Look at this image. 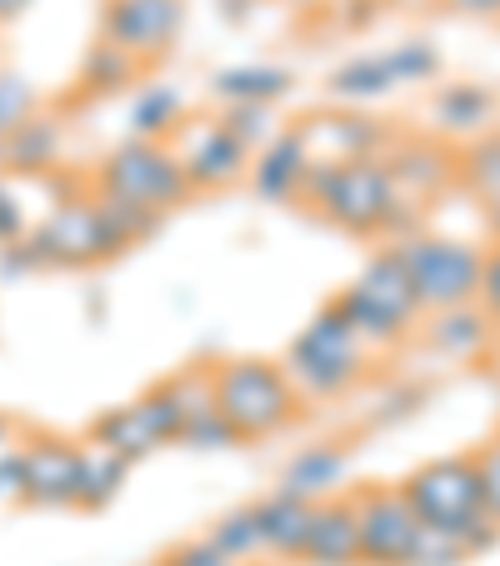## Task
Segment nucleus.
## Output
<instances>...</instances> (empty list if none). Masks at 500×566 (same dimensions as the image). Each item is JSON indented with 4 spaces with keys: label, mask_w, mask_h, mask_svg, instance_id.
Wrapping results in <instances>:
<instances>
[{
    "label": "nucleus",
    "mask_w": 500,
    "mask_h": 566,
    "mask_svg": "<svg viewBox=\"0 0 500 566\" xmlns=\"http://www.w3.org/2000/svg\"><path fill=\"white\" fill-rule=\"evenodd\" d=\"M181 130H185V146L175 156L185 166L191 191H225V186L251 176V150L221 120H195V126H181Z\"/></svg>",
    "instance_id": "obj_12"
},
{
    "label": "nucleus",
    "mask_w": 500,
    "mask_h": 566,
    "mask_svg": "<svg viewBox=\"0 0 500 566\" xmlns=\"http://www.w3.org/2000/svg\"><path fill=\"white\" fill-rule=\"evenodd\" d=\"M96 201V216H100V226H106V235L116 241L120 251H130V247H140V241H150V235L166 226V216L160 211H146V206H130V201H116V196H91Z\"/></svg>",
    "instance_id": "obj_29"
},
{
    "label": "nucleus",
    "mask_w": 500,
    "mask_h": 566,
    "mask_svg": "<svg viewBox=\"0 0 500 566\" xmlns=\"http://www.w3.org/2000/svg\"><path fill=\"white\" fill-rule=\"evenodd\" d=\"M345 481H351V451L341 441H316L286 461L276 492L300 496V502H330V496H345Z\"/></svg>",
    "instance_id": "obj_14"
},
{
    "label": "nucleus",
    "mask_w": 500,
    "mask_h": 566,
    "mask_svg": "<svg viewBox=\"0 0 500 566\" xmlns=\"http://www.w3.org/2000/svg\"><path fill=\"white\" fill-rule=\"evenodd\" d=\"M221 126L241 140L251 156H256L266 140L280 136V120H276V106H225L221 111Z\"/></svg>",
    "instance_id": "obj_34"
},
{
    "label": "nucleus",
    "mask_w": 500,
    "mask_h": 566,
    "mask_svg": "<svg viewBox=\"0 0 500 566\" xmlns=\"http://www.w3.org/2000/svg\"><path fill=\"white\" fill-rule=\"evenodd\" d=\"M470 461H476V476H480V502H486V512L500 522V441L480 447Z\"/></svg>",
    "instance_id": "obj_40"
},
{
    "label": "nucleus",
    "mask_w": 500,
    "mask_h": 566,
    "mask_svg": "<svg viewBox=\"0 0 500 566\" xmlns=\"http://www.w3.org/2000/svg\"><path fill=\"white\" fill-rule=\"evenodd\" d=\"M421 216H426V206H421V201H411V196H395V206H391V216H385L381 235H395V241H405V235L421 231Z\"/></svg>",
    "instance_id": "obj_44"
},
{
    "label": "nucleus",
    "mask_w": 500,
    "mask_h": 566,
    "mask_svg": "<svg viewBox=\"0 0 500 566\" xmlns=\"http://www.w3.org/2000/svg\"><path fill=\"white\" fill-rule=\"evenodd\" d=\"M21 467H25V506H41V512H65L75 506V471H81V441L65 437H25L21 447Z\"/></svg>",
    "instance_id": "obj_10"
},
{
    "label": "nucleus",
    "mask_w": 500,
    "mask_h": 566,
    "mask_svg": "<svg viewBox=\"0 0 500 566\" xmlns=\"http://www.w3.org/2000/svg\"><path fill=\"white\" fill-rule=\"evenodd\" d=\"M496 441H500V437H496Z\"/></svg>",
    "instance_id": "obj_53"
},
{
    "label": "nucleus",
    "mask_w": 500,
    "mask_h": 566,
    "mask_svg": "<svg viewBox=\"0 0 500 566\" xmlns=\"http://www.w3.org/2000/svg\"><path fill=\"white\" fill-rule=\"evenodd\" d=\"M486 216H490V231H496V241H500V201H490Z\"/></svg>",
    "instance_id": "obj_51"
},
{
    "label": "nucleus",
    "mask_w": 500,
    "mask_h": 566,
    "mask_svg": "<svg viewBox=\"0 0 500 566\" xmlns=\"http://www.w3.org/2000/svg\"><path fill=\"white\" fill-rule=\"evenodd\" d=\"M306 166H310V150L300 140V130H280L276 140L251 156V191L270 206H286L300 196V181H306Z\"/></svg>",
    "instance_id": "obj_15"
},
{
    "label": "nucleus",
    "mask_w": 500,
    "mask_h": 566,
    "mask_svg": "<svg viewBox=\"0 0 500 566\" xmlns=\"http://www.w3.org/2000/svg\"><path fill=\"white\" fill-rule=\"evenodd\" d=\"M296 91V71L286 65H225L211 75V96L225 106H276Z\"/></svg>",
    "instance_id": "obj_18"
},
{
    "label": "nucleus",
    "mask_w": 500,
    "mask_h": 566,
    "mask_svg": "<svg viewBox=\"0 0 500 566\" xmlns=\"http://www.w3.org/2000/svg\"><path fill=\"white\" fill-rule=\"evenodd\" d=\"M0 176H6V140H0Z\"/></svg>",
    "instance_id": "obj_52"
},
{
    "label": "nucleus",
    "mask_w": 500,
    "mask_h": 566,
    "mask_svg": "<svg viewBox=\"0 0 500 566\" xmlns=\"http://www.w3.org/2000/svg\"><path fill=\"white\" fill-rule=\"evenodd\" d=\"M61 150H65V126L41 111V116H31L15 136H6V171L51 176V171H61Z\"/></svg>",
    "instance_id": "obj_20"
},
{
    "label": "nucleus",
    "mask_w": 500,
    "mask_h": 566,
    "mask_svg": "<svg viewBox=\"0 0 500 566\" xmlns=\"http://www.w3.org/2000/svg\"><path fill=\"white\" fill-rule=\"evenodd\" d=\"M450 11L460 15H480V21H500V0H446Z\"/></svg>",
    "instance_id": "obj_47"
},
{
    "label": "nucleus",
    "mask_w": 500,
    "mask_h": 566,
    "mask_svg": "<svg viewBox=\"0 0 500 566\" xmlns=\"http://www.w3.org/2000/svg\"><path fill=\"white\" fill-rule=\"evenodd\" d=\"M181 447H191V451H231V447H241V437H235V427L221 417V411H205V417L185 421Z\"/></svg>",
    "instance_id": "obj_38"
},
{
    "label": "nucleus",
    "mask_w": 500,
    "mask_h": 566,
    "mask_svg": "<svg viewBox=\"0 0 500 566\" xmlns=\"http://www.w3.org/2000/svg\"><path fill=\"white\" fill-rule=\"evenodd\" d=\"M381 21V0H345L341 6V25L345 31H365V25Z\"/></svg>",
    "instance_id": "obj_46"
},
{
    "label": "nucleus",
    "mask_w": 500,
    "mask_h": 566,
    "mask_svg": "<svg viewBox=\"0 0 500 566\" xmlns=\"http://www.w3.org/2000/svg\"><path fill=\"white\" fill-rule=\"evenodd\" d=\"M96 191L130 206H146V211H160V216H171L175 206H185L195 196L191 181H185L181 156L171 146H160V140H126V146H116L100 160Z\"/></svg>",
    "instance_id": "obj_4"
},
{
    "label": "nucleus",
    "mask_w": 500,
    "mask_h": 566,
    "mask_svg": "<svg viewBox=\"0 0 500 566\" xmlns=\"http://www.w3.org/2000/svg\"><path fill=\"white\" fill-rule=\"evenodd\" d=\"M336 306H341V316L351 321V332L361 336L371 352H391V346H401L405 336H411V326H401L385 306H375L361 286H345L341 296H336Z\"/></svg>",
    "instance_id": "obj_27"
},
{
    "label": "nucleus",
    "mask_w": 500,
    "mask_h": 566,
    "mask_svg": "<svg viewBox=\"0 0 500 566\" xmlns=\"http://www.w3.org/2000/svg\"><path fill=\"white\" fill-rule=\"evenodd\" d=\"M401 496L411 502V512L421 516V526H440L456 532L460 522H470L476 512H486L480 502V476L470 457H436L421 471L401 481Z\"/></svg>",
    "instance_id": "obj_7"
},
{
    "label": "nucleus",
    "mask_w": 500,
    "mask_h": 566,
    "mask_svg": "<svg viewBox=\"0 0 500 566\" xmlns=\"http://www.w3.org/2000/svg\"><path fill=\"white\" fill-rule=\"evenodd\" d=\"M41 91L31 86V75L15 65H0V140L15 136L31 116H41Z\"/></svg>",
    "instance_id": "obj_32"
},
{
    "label": "nucleus",
    "mask_w": 500,
    "mask_h": 566,
    "mask_svg": "<svg viewBox=\"0 0 500 566\" xmlns=\"http://www.w3.org/2000/svg\"><path fill=\"white\" fill-rule=\"evenodd\" d=\"M421 407H426V391H421V386H395V391L381 396V407L371 411V427H395V421H411Z\"/></svg>",
    "instance_id": "obj_39"
},
{
    "label": "nucleus",
    "mask_w": 500,
    "mask_h": 566,
    "mask_svg": "<svg viewBox=\"0 0 500 566\" xmlns=\"http://www.w3.org/2000/svg\"><path fill=\"white\" fill-rule=\"evenodd\" d=\"M496 91L480 86V81H456V86H440L436 91V126L446 136H480V130L496 120Z\"/></svg>",
    "instance_id": "obj_24"
},
{
    "label": "nucleus",
    "mask_w": 500,
    "mask_h": 566,
    "mask_svg": "<svg viewBox=\"0 0 500 566\" xmlns=\"http://www.w3.org/2000/svg\"><path fill=\"white\" fill-rule=\"evenodd\" d=\"M355 526H361V562L365 566H405L415 536H421V516L401 496V486H361L351 492Z\"/></svg>",
    "instance_id": "obj_8"
},
{
    "label": "nucleus",
    "mask_w": 500,
    "mask_h": 566,
    "mask_svg": "<svg viewBox=\"0 0 500 566\" xmlns=\"http://www.w3.org/2000/svg\"><path fill=\"white\" fill-rule=\"evenodd\" d=\"M300 562H310V566H361V526H355L351 496L316 502L310 536H306V556H300Z\"/></svg>",
    "instance_id": "obj_16"
},
{
    "label": "nucleus",
    "mask_w": 500,
    "mask_h": 566,
    "mask_svg": "<svg viewBox=\"0 0 500 566\" xmlns=\"http://www.w3.org/2000/svg\"><path fill=\"white\" fill-rule=\"evenodd\" d=\"M185 126V96L171 81H140L130 101V140H166Z\"/></svg>",
    "instance_id": "obj_22"
},
{
    "label": "nucleus",
    "mask_w": 500,
    "mask_h": 566,
    "mask_svg": "<svg viewBox=\"0 0 500 566\" xmlns=\"http://www.w3.org/2000/svg\"><path fill=\"white\" fill-rule=\"evenodd\" d=\"M330 96L336 101H381V96H391L395 91V75H391V65H385V55H355V61H345V65H336L330 71Z\"/></svg>",
    "instance_id": "obj_28"
},
{
    "label": "nucleus",
    "mask_w": 500,
    "mask_h": 566,
    "mask_svg": "<svg viewBox=\"0 0 500 566\" xmlns=\"http://www.w3.org/2000/svg\"><path fill=\"white\" fill-rule=\"evenodd\" d=\"M31 231L25 226V206L21 196H15V186L0 176V247H11V241H21V235Z\"/></svg>",
    "instance_id": "obj_41"
},
{
    "label": "nucleus",
    "mask_w": 500,
    "mask_h": 566,
    "mask_svg": "<svg viewBox=\"0 0 500 566\" xmlns=\"http://www.w3.org/2000/svg\"><path fill=\"white\" fill-rule=\"evenodd\" d=\"M466 562H470L466 546L450 532H440V526H421L411 556H405V566H466Z\"/></svg>",
    "instance_id": "obj_36"
},
{
    "label": "nucleus",
    "mask_w": 500,
    "mask_h": 566,
    "mask_svg": "<svg viewBox=\"0 0 500 566\" xmlns=\"http://www.w3.org/2000/svg\"><path fill=\"white\" fill-rule=\"evenodd\" d=\"M215 411L231 421L241 441L280 437L300 417V391L290 386L280 361L235 356V361L215 366Z\"/></svg>",
    "instance_id": "obj_2"
},
{
    "label": "nucleus",
    "mask_w": 500,
    "mask_h": 566,
    "mask_svg": "<svg viewBox=\"0 0 500 566\" xmlns=\"http://www.w3.org/2000/svg\"><path fill=\"white\" fill-rule=\"evenodd\" d=\"M300 140H306L310 160H371V156H385L391 146V126L375 116H355V111H316L310 120H300Z\"/></svg>",
    "instance_id": "obj_11"
},
{
    "label": "nucleus",
    "mask_w": 500,
    "mask_h": 566,
    "mask_svg": "<svg viewBox=\"0 0 500 566\" xmlns=\"http://www.w3.org/2000/svg\"><path fill=\"white\" fill-rule=\"evenodd\" d=\"M25 496V467H21V451L0 461V502H21Z\"/></svg>",
    "instance_id": "obj_45"
},
{
    "label": "nucleus",
    "mask_w": 500,
    "mask_h": 566,
    "mask_svg": "<svg viewBox=\"0 0 500 566\" xmlns=\"http://www.w3.org/2000/svg\"><path fill=\"white\" fill-rule=\"evenodd\" d=\"M35 0H0V25H11V21H21L25 11H31Z\"/></svg>",
    "instance_id": "obj_49"
},
{
    "label": "nucleus",
    "mask_w": 500,
    "mask_h": 566,
    "mask_svg": "<svg viewBox=\"0 0 500 566\" xmlns=\"http://www.w3.org/2000/svg\"><path fill=\"white\" fill-rule=\"evenodd\" d=\"M395 181L385 171V160H310L306 181H300V201H310L330 226H341L351 235H381L385 216L395 206Z\"/></svg>",
    "instance_id": "obj_3"
},
{
    "label": "nucleus",
    "mask_w": 500,
    "mask_h": 566,
    "mask_svg": "<svg viewBox=\"0 0 500 566\" xmlns=\"http://www.w3.org/2000/svg\"><path fill=\"white\" fill-rule=\"evenodd\" d=\"M496 321L470 301V306H450V311H430V326H426V346L450 361H476L496 346Z\"/></svg>",
    "instance_id": "obj_17"
},
{
    "label": "nucleus",
    "mask_w": 500,
    "mask_h": 566,
    "mask_svg": "<svg viewBox=\"0 0 500 566\" xmlns=\"http://www.w3.org/2000/svg\"><path fill=\"white\" fill-rule=\"evenodd\" d=\"M130 476V461L116 451L96 447V441H81V471H75V512H106L120 496Z\"/></svg>",
    "instance_id": "obj_23"
},
{
    "label": "nucleus",
    "mask_w": 500,
    "mask_h": 566,
    "mask_svg": "<svg viewBox=\"0 0 500 566\" xmlns=\"http://www.w3.org/2000/svg\"><path fill=\"white\" fill-rule=\"evenodd\" d=\"M456 176L466 181L470 196H480V201H500V130H486V136H476L466 150L456 156Z\"/></svg>",
    "instance_id": "obj_30"
},
{
    "label": "nucleus",
    "mask_w": 500,
    "mask_h": 566,
    "mask_svg": "<svg viewBox=\"0 0 500 566\" xmlns=\"http://www.w3.org/2000/svg\"><path fill=\"white\" fill-rule=\"evenodd\" d=\"M395 256H401L405 276L415 286L421 311H450V306H470L480 291V261L486 251L470 247V241H450V235H426L415 231L405 241H395Z\"/></svg>",
    "instance_id": "obj_5"
},
{
    "label": "nucleus",
    "mask_w": 500,
    "mask_h": 566,
    "mask_svg": "<svg viewBox=\"0 0 500 566\" xmlns=\"http://www.w3.org/2000/svg\"><path fill=\"white\" fill-rule=\"evenodd\" d=\"M166 386L175 391V401H181V417H185V421H195V417H205V411H215V366H191V371L171 376ZM181 431H185V427H181Z\"/></svg>",
    "instance_id": "obj_35"
},
{
    "label": "nucleus",
    "mask_w": 500,
    "mask_h": 566,
    "mask_svg": "<svg viewBox=\"0 0 500 566\" xmlns=\"http://www.w3.org/2000/svg\"><path fill=\"white\" fill-rule=\"evenodd\" d=\"M205 542H211L221 556H231L235 566L251 562V556H260L266 546H260V516H256V506H235V512H225L221 522L205 532Z\"/></svg>",
    "instance_id": "obj_31"
},
{
    "label": "nucleus",
    "mask_w": 500,
    "mask_h": 566,
    "mask_svg": "<svg viewBox=\"0 0 500 566\" xmlns=\"http://www.w3.org/2000/svg\"><path fill=\"white\" fill-rule=\"evenodd\" d=\"M476 306L486 311V316L500 326V247H496V251H486V261H480V291H476Z\"/></svg>",
    "instance_id": "obj_43"
},
{
    "label": "nucleus",
    "mask_w": 500,
    "mask_h": 566,
    "mask_svg": "<svg viewBox=\"0 0 500 566\" xmlns=\"http://www.w3.org/2000/svg\"><path fill=\"white\" fill-rule=\"evenodd\" d=\"M140 411L150 417V427H156V437H160V447L166 441H181V427H185V417H181V401H175V391L166 381L160 386H150L146 396H140Z\"/></svg>",
    "instance_id": "obj_37"
},
{
    "label": "nucleus",
    "mask_w": 500,
    "mask_h": 566,
    "mask_svg": "<svg viewBox=\"0 0 500 566\" xmlns=\"http://www.w3.org/2000/svg\"><path fill=\"white\" fill-rule=\"evenodd\" d=\"M91 441H96V447H106V451H116V457H126L130 467L160 447V437H156V427H150V417L140 411V401L96 417V421H91Z\"/></svg>",
    "instance_id": "obj_25"
},
{
    "label": "nucleus",
    "mask_w": 500,
    "mask_h": 566,
    "mask_svg": "<svg viewBox=\"0 0 500 566\" xmlns=\"http://www.w3.org/2000/svg\"><path fill=\"white\" fill-rule=\"evenodd\" d=\"M286 376L300 396H316V401H330V396H345L361 386V376L371 371V346L351 332V321L341 316L336 301L316 311V316L300 326V336L286 352Z\"/></svg>",
    "instance_id": "obj_1"
},
{
    "label": "nucleus",
    "mask_w": 500,
    "mask_h": 566,
    "mask_svg": "<svg viewBox=\"0 0 500 566\" xmlns=\"http://www.w3.org/2000/svg\"><path fill=\"white\" fill-rule=\"evenodd\" d=\"M140 81V61L120 45H110L100 35L86 55H81V96H116V91L136 86Z\"/></svg>",
    "instance_id": "obj_26"
},
{
    "label": "nucleus",
    "mask_w": 500,
    "mask_h": 566,
    "mask_svg": "<svg viewBox=\"0 0 500 566\" xmlns=\"http://www.w3.org/2000/svg\"><path fill=\"white\" fill-rule=\"evenodd\" d=\"M385 65H391L395 86H426L440 75V51L430 41H401L385 51Z\"/></svg>",
    "instance_id": "obj_33"
},
{
    "label": "nucleus",
    "mask_w": 500,
    "mask_h": 566,
    "mask_svg": "<svg viewBox=\"0 0 500 566\" xmlns=\"http://www.w3.org/2000/svg\"><path fill=\"white\" fill-rule=\"evenodd\" d=\"M260 516V546L280 562H300L306 556V536H310V516H316V502H300V496L270 492L266 502H256Z\"/></svg>",
    "instance_id": "obj_19"
},
{
    "label": "nucleus",
    "mask_w": 500,
    "mask_h": 566,
    "mask_svg": "<svg viewBox=\"0 0 500 566\" xmlns=\"http://www.w3.org/2000/svg\"><path fill=\"white\" fill-rule=\"evenodd\" d=\"M355 286H361L375 306L391 311L401 326H411V332H415V321L426 316V311H421V301H415V286H411V276H405L401 256H395V247L375 251V256L365 261V271H361V281H355Z\"/></svg>",
    "instance_id": "obj_21"
},
{
    "label": "nucleus",
    "mask_w": 500,
    "mask_h": 566,
    "mask_svg": "<svg viewBox=\"0 0 500 566\" xmlns=\"http://www.w3.org/2000/svg\"><path fill=\"white\" fill-rule=\"evenodd\" d=\"M21 447H25V431L15 427V421L6 417V411H0V461H6V457H15V451H21Z\"/></svg>",
    "instance_id": "obj_48"
},
{
    "label": "nucleus",
    "mask_w": 500,
    "mask_h": 566,
    "mask_svg": "<svg viewBox=\"0 0 500 566\" xmlns=\"http://www.w3.org/2000/svg\"><path fill=\"white\" fill-rule=\"evenodd\" d=\"M245 11H251V0H225V15H231V21H245Z\"/></svg>",
    "instance_id": "obj_50"
},
{
    "label": "nucleus",
    "mask_w": 500,
    "mask_h": 566,
    "mask_svg": "<svg viewBox=\"0 0 500 566\" xmlns=\"http://www.w3.org/2000/svg\"><path fill=\"white\" fill-rule=\"evenodd\" d=\"M381 160H385V171H391L395 191L421 206L436 201V196L456 181V150H446L440 140H415V136L391 140Z\"/></svg>",
    "instance_id": "obj_13"
},
{
    "label": "nucleus",
    "mask_w": 500,
    "mask_h": 566,
    "mask_svg": "<svg viewBox=\"0 0 500 566\" xmlns=\"http://www.w3.org/2000/svg\"><path fill=\"white\" fill-rule=\"evenodd\" d=\"M185 25V0H106L100 35L136 61H156L175 45Z\"/></svg>",
    "instance_id": "obj_9"
},
{
    "label": "nucleus",
    "mask_w": 500,
    "mask_h": 566,
    "mask_svg": "<svg viewBox=\"0 0 500 566\" xmlns=\"http://www.w3.org/2000/svg\"><path fill=\"white\" fill-rule=\"evenodd\" d=\"M25 247H31L41 271H86V266H100V261L120 256V247L106 235L91 196H81V201H71V206H55L35 231H25Z\"/></svg>",
    "instance_id": "obj_6"
},
{
    "label": "nucleus",
    "mask_w": 500,
    "mask_h": 566,
    "mask_svg": "<svg viewBox=\"0 0 500 566\" xmlns=\"http://www.w3.org/2000/svg\"><path fill=\"white\" fill-rule=\"evenodd\" d=\"M156 566H235V562H231V556H221V552H215V546L201 536V542H181V546H171V552L160 556Z\"/></svg>",
    "instance_id": "obj_42"
}]
</instances>
